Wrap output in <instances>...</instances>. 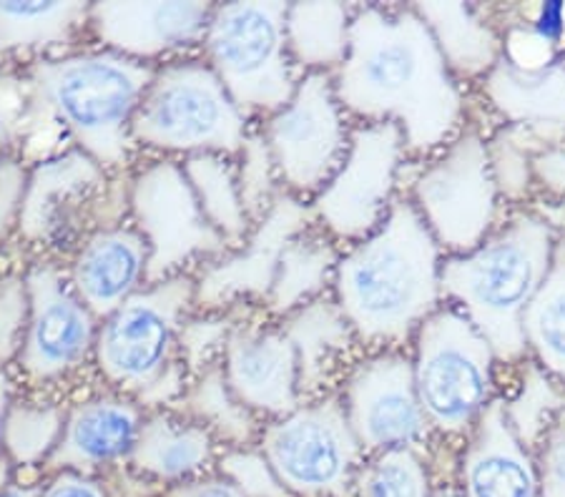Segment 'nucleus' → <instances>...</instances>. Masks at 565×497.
Returning <instances> with one entry per match:
<instances>
[{"mask_svg":"<svg viewBox=\"0 0 565 497\" xmlns=\"http://www.w3.org/2000/svg\"><path fill=\"white\" fill-rule=\"evenodd\" d=\"M490 169H493L495 186L508 209L527 206L533 202V171L531 161L535 151L548 147L553 141L565 139V131L535 129V126L500 123L486 136Z\"/></svg>","mask_w":565,"mask_h":497,"instance_id":"34","label":"nucleus"},{"mask_svg":"<svg viewBox=\"0 0 565 497\" xmlns=\"http://www.w3.org/2000/svg\"><path fill=\"white\" fill-rule=\"evenodd\" d=\"M430 29L452 76L480 80L503 58V39L480 3H413Z\"/></svg>","mask_w":565,"mask_h":497,"instance_id":"27","label":"nucleus"},{"mask_svg":"<svg viewBox=\"0 0 565 497\" xmlns=\"http://www.w3.org/2000/svg\"><path fill=\"white\" fill-rule=\"evenodd\" d=\"M151 251L131 222L90 231L66 261L73 292L98 320L149 284Z\"/></svg>","mask_w":565,"mask_h":497,"instance_id":"21","label":"nucleus"},{"mask_svg":"<svg viewBox=\"0 0 565 497\" xmlns=\"http://www.w3.org/2000/svg\"><path fill=\"white\" fill-rule=\"evenodd\" d=\"M143 420L146 410L134 397L104 387L98 379L86 390L78 387L68 397L63 435L43 477L63 469L108 477L129 467Z\"/></svg>","mask_w":565,"mask_h":497,"instance_id":"18","label":"nucleus"},{"mask_svg":"<svg viewBox=\"0 0 565 497\" xmlns=\"http://www.w3.org/2000/svg\"><path fill=\"white\" fill-rule=\"evenodd\" d=\"M13 477H15V467L8 463V460H3V463H0V487H6Z\"/></svg>","mask_w":565,"mask_h":497,"instance_id":"48","label":"nucleus"},{"mask_svg":"<svg viewBox=\"0 0 565 497\" xmlns=\"http://www.w3.org/2000/svg\"><path fill=\"white\" fill-rule=\"evenodd\" d=\"M257 447L291 497H354V480L367 457L340 392L305 400L267 420Z\"/></svg>","mask_w":565,"mask_h":497,"instance_id":"12","label":"nucleus"},{"mask_svg":"<svg viewBox=\"0 0 565 497\" xmlns=\"http://www.w3.org/2000/svg\"><path fill=\"white\" fill-rule=\"evenodd\" d=\"M29 329V287L23 267L0 269V372L13 369Z\"/></svg>","mask_w":565,"mask_h":497,"instance_id":"39","label":"nucleus"},{"mask_svg":"<svg viewBox=\"0 0 565 497\" xmlns=\"http://www.w3.org/2000/svg\"><path fill=\"white\" fill-rule=\"evenodd\" d=\"M337 392L367 457L403 447L433 450L409 349L362 352Z\"/></svg>","mask_w":565,"mask_h":497,"instance_id":"16","label":"nucleus"},{"mask_svg":"<svg viewBox=\"0 0 565 497\" xmlns=\"http://www.w3.org/2000/svg\"><path fill=\"white\" fill-rule=\"evenodd\" d=\"M216 473L226 477L244 497H291L257 445L222 450Z\"/></svg>","mask_w":565,"mask_h":497,"instance_id":"40","label":"nucleus"},{"mask_svg":"<svg viewBox=\"0 0 565 497\" xmlns=\"http://www.w3.org/2000/svg\"><path fill=\"white\" fill-rule=\"evenodd\" d=\"M354 6L358 3H289L287 45L297 71L334 74L348 58Z\"/></svg>","mask_w":565,"mask_h":497,"instance_id":"30","label":"nucleus"},{"mask_svg":"<svg viewBox=\"0 0 565 497\" xmlns=\"http://www.w3.org/2000/svg\"><path fill=\"white\" fill-rule=\"evenodd\" d=\"M3 259H6V255H0V269H3Z\"/></svg>","mask_w":565,"mask_h":497,"instance_id":"50","label":"nucleus"},{"mask_svg":"<svg viewBox=\"0 0 565 497\" xmlns=\"http://www.w3.org/2000/svg\"><path fill=\"white\" fill-rule=\"evenodd\" d=\"M234 164L244 209L252 216V222H257L271 209L277 196L285 192L275 156H271L267 141H264L259 126H254L249 131L242 151L234 156Z\"/></svg>","mask_w":565,"mask_h":497,"instance_id":"38","label":"nucleus"},{"mask_svg":"<svg viewBox=\"0 0 565 497\" xmlns=\"http://www.w3.org/2000/svg\"><path fill=\"white\" fill-rule=\"evenodd\" d=\"M315 226L312 206L287 192L252 224L242 244L226 249L194 274L196 310L232 312L262 306L275 284L281 255L289 241Z\"/></svg>","mask_w":565,"mask_h":497,"instance_id":"17","label":"nucleus"},{"mask_svg":"<svg viewBox=\"0 0 565 497\" xmlns=\"http://www.w3.org/2000/svg\"><path fill=\"white\" fill-rule=\"evenodd\" d=\"M277 322L295 347L302 402L340 390L362 347L334 296H319Z\"/></svg>","mask_w":565,"mask_h":497,"instance_id":"23","label":"nucleus"},{"mask_svg":"<svg viewBox=\"0 0 565 497\" xmlns=\"http://www.w3.org/2000/svg\"><path fill=\"white\" fill-rule=\"evenodd\" d=\"M430 450L403 447L364 457L354 497H433Z\"/></svg>","mask_w":565,"mask_h":497,"instance_id":"36","label":"nucleus"},{"mask_svg":"<svg viewBox=\"0 0 565 497\" xmlns=\"http://www.w3.org/2000/svg\"><path fill=\"white\" fill-rule=\"evenodd\" d=\"M29 287V329L13 375L23 392L71 397L94 375V352L102 320L81 302L66 264L53 259L23 261Z\"/></svg>","mask_w":565,"mask_h":497,"instance_id":"11","label":"nucleus"},{"mask_svg":"<svg viewBox=\"0 0 565 497\" xmlns=\"http://www.w3.org/2000/svg\"><path fill=\"white\" fill-rule=\"evenodd\" d=\"M41 497H114L106 477L84 473H53L45 475Z\"/></svg>","mask_w":565,"mask_h":497,"instance_id":"44","label":"nucleus"},{"mask_svg":"<svg viewBox=\"0 0 565 497\" xmlns=\"http://www.w3.org/2000/svg\"><path fill=\"white\" fill-rule=\"evenodd\" d=\"M184 174L191 184L199 206L214 231L226 241V247H236L252 231V216L244 209L239 181H236V164L230 156L204 153L181 161Z\"/></svg>","mask_w":565,"mask_h":497,"instance_id":"33","label":"nucleus"},{"mask_svg":"<svg viewBox=\"0 0 565 497\" xmlns=\"http://www.w3.org/2000/svg\"><path fill=\"white\" fill-rule=\"evenodd\" d=\"M194 310V277L146 284L98 324L94 377L134 397L146 412L177 410L191 382L179 357V334Z\"/></svg>","mask_w":565,"mask_h":497,"instance_id":"5","label":"nucleus"},{"mask_svg":"<svg viewBox=\"0 0 565 497\" xmlns=\"http://www.w3.org/2000/svg\"><path fill=\"white\" fill-rule=\"evenodd\" d=\"M153 71L98 45L21 68L25 94L18 143L21 159L33 166L78 149L108 174L131 171L141 161L134 143V119Z\"/></svg>","mask_w":565,"mask_h":497,"instance_id":"2","label":"nucleus"},{"mask_svg":"<svg viewBox=\"0 0 565 497\" xmlns=\"http://www.w3.org/2000/svg\"><path fill=\"white\" fill-rule=\"evenodd\" d=\"M433 497H462V493L458 490V485H437Z\"/></svg>","mask_w":565,"mask_h":497,"instance_id":"49","label":"nucleus"},{"mask_svg":"<svg viewBox=\"0 0 565 497\" xmlns=\"http://www.w3.org/2000/svg\"><path fill=\"white\" fill-rule=\"evenodd\" d=\"M407 164L395 123H354L340 169L309 202L315 224L342 249L367 239L403 196Z\"/></svg>","mask_w":565,"mask_h":497,"instance_id":"13","label":"nucleus"},{"mask_svg":"<svg viewBox=\"0 0 565 497\" xmlns=\"http://www.w3.org/2000/svg\"><path fill=\"white\" fill-rule=\"evenodd\" d=\"M480 96L503 123L565 131V56L537 71L500 58L480 80Z\"/></svg>","mask_w":565,"mask_h":497,"instance_id":"26","label":"nucleus"},{"mask_svg":"<svg viewBox=\"0 0 565 497\" xmlns=\"http://www.w3.org/2000/svg\"><path fill=\"white\" fill-rule=\"evenodd\" d=\"M68 397L18 392L6 424V457L18 469H45L66 424Z\"/></svg>","mask_w":565,"mask_h":497,"instance_id":"32","label":"nucleus"},{"mask_svg":"<svg viewBox=\"0 0 565 497\" xmlns=\"http://www.w3.org/2000/svg\"><path fill=\"white\" fill-rule=\"evenodd\" d=\"M161 497H244L236 487L218 473H209L196 480H189L184 485L169 487Z\"/></svg>","mask_w":565,"mask_h":497,"instance_id":"45","label":"nucleus"},{"mask_svg":"<svg viewBox=\"0 0 565 497\" xmlns=\"http://www.w3.org/2000/svg\"><path fill=\"white\" fill-rule=\"evenodd\" d=\"M289 3H214L199 56L252 123L269 119L302 80L287 45Z\"/></svg>","mask_w":565,"mask_h":497,"instance_id":"9","label":"nucleus"},{"mask_svg":"<svg viewBox=\"0 0 565 497\" xmlns=\"http://www.w3.org/2000/svg\"><path fill=\"white\" fill-rule=\"evenodd\" d=\"M254 126L202 56H189L153 71L134 119V143L153 159H234Z\"/></svg>","mask_w":565,"mask_h":497,"instance_id":"7","label":"nucleus"},{"mask_svg":"<svg viewBox=\"0 0 565 497\" xmlns=\"http://www.w3.org/2000/svg\"><path fill=\"white\" fill-rule=\"evenodd\" d=\"M45 480V477H43ZM43 480H33V483H23L13 477L6 487H0V497H41L43 493Z\"/></svg>","mask_w":565,"mask_h":497,"instance_id":"47","label":"nucleus"},{"mask_svg":"<svg viewBox=\"0 0 565 497\" xmlns=\"http://www.w3.org/2000/svg\"><path fill=\"white\" fill-rule=\"evenodd\" d=\"M340 257V244L327 237L317 224L309 226L307 231L289 241L285 255H281L275 284H271L259 310L271 320H281V316L297 312L299 306L332 294Z\"/></svg>","mask_w":565,"mask_h":497,"instance_id":"28","label":"nucleus"},{"mask_svg":"<svg viewBox=\"0 0 565 497\" xmlns=\"http://www.w3.org/2000/svg\"><path fill=\"white\" fill-rule=\"evenodd\" d=\"M403 194L420 212L445 257L478 249L508 214L490 169L488 139L478 126H465L435 156L409 161Z\"/></svg>","mask_w":565,"mask_h":497,"instance_id":"10","label":"nucleus"},{"mask_svg":"<svg viewBox=\"0 0 565 497\" xmlns=\"http://www.w3.org/2000/svg\"><path fill=\"white\" fill-rule=\"evenodd\" d=\"M29 174L31 164H25L18 153L0 156V255H8L15 241Z\"/></svg>","mask_w":565,"mask_h":497,"instance_id":"41","label":"nucleus"},{"mask_svg":"<svg viewBox=\"0 0 565 497\" xmlns=\"http://www.w3.org/2000/svg\"><path fill=\"white\" fill-rule=\"evenodd\" d=\"M558 241L561 234L541 214L518 206L478 249L443 259V302L476 324L500 367L527 357L523 316L551 274Z\"/></svg>","mask_w":565,"mask_h":497,"instance_id":"4","label":"nucleus"},{"mask_svg":"<svg viewBox=\"0 0 565 497\" xmlns=\"http://www.w3.org/2000/svg\"><path fill=\"white\" fill-rule=\"evenodd\" d=\"M533 186L543 198L565 202V139L553 141L541 151H535L531 161Z\"/></svg>","mask_w":565,"mask_h":497,"instance_id":"43","label":"nucleus"},{"mask_svg":"<svg viewBox=\"0 0 565 497\" xmlns=\"http://www.w3.org/2000/svg\"><path fill=\"white\" fill-rule=\"evenodd\" d=\"M177 412L212 432L222 450L257 445L264 428V420L234 395L222 365L191 377L189 390L184 400L179 402Z\"/></svg>","mask_w":565,"mask_h":497,"instance_id":"31","label":"nucleus"},{"mask_svg":"<svg viewBox=\"0 0 565 497\" xmlns=\"http://www.w3.org/2000/svg\"><path fill=\"white\" fill-rule=\"evenodd\" d=\"M239 312L242 310H194L186 316L184 327H181L179 334V357L191 377L222 365L224 349L230 345Z\"/></svg>","mask_w":565,"mask_h":497,"instance_id":"37","label":"nucleus"},{"mask_svg":"<svg viewBox=\"0 0 565 497\" xmlns=\"http://www.w3.org/2000/svg\"><path fill=\"white\" fill-rule=\"evenodd\" d=\"M222 369L234 395L264 422L302 404L295 347L279 322L259 306H244L239 312Z\"/></svg>","mask_w":565,"mask_h":497,"instance_id":"20","label":"nucleus"},{"mask_svg":"<svg viewBox=\"0 0 565 497\" xmlns=\"http://www.w3.org/2000/svg\"><path fill=\"white\" fill-rule=\"evenodd\" d=\"M222 445L202 424L177 410L146 412L129 469L161 493L216 473Z\"/></svg>","mask_w":565,"mask_h":497,"instance_id":"25","label":"nucleus"},{"mask_svg":"<svg viewBox=\"0 0 565 497\" xmlns=\"http://www.w3.org/2000/svg\"><path fill=\"white\" fill-rule=\"evenodd\" d=\"M498 397L503 402L508 424L533 455L545 432L565 412V382L543 369L533 357L498 369Z\"/></svg>","mask_w":565,"mask_h":497,"instance_id":"29","label":"nucleus"},{"mask_svg":"<svg viewBox=\"0 0 565 497\" xmlns=\"http://www.w3.org/2000/svg\"><path fill=\"white\" fill-rule=\"evenodd\" d=\"M462 497H543L535 455L523 447L495 397L455 460Z\"/></svg>","mask_w":565,"mask_h":497,"instance_id":"22","label":"nucleus"},{"mask_svg":"<svg viewBox=\"0 0 565 497\" xmlns=\"http://www.w3.org/2000/svg\"><path fill=\"white\" fill-rule=\"evenodd\" d=\"M131 171L108 174L78 149L33 164L11 247L15 264L31 259L66 264L90 231L129 222Z\"/></svg>","mask_w":565,"mask_h":497,"instance_id":"6","label":"nucleus"},{"mask_svg":"<svg viewBox=\"0 0 565 497\" xmlns=\"http://www.w3.org/2000/svg\"><path fill=\"white\" fill-rule=\"evenodd\" d=\"M18 392H21V387H18L13 369H3V372H0V463L8 460L6 457V424H8V414H11V407L15 402Z\"/></svg>","mask_w":565,"mask_h":497,"instance_id":"46","label":"nucleus"},{"mask_svg":"<svg viewBox=\"0 0 565 497\" xmlns=\"http://www.w3.org/2000/svg\"><path fill=\"white\" fill-rule=\"evenodd\" d=\"M332 84L352 123H395L409 161L435 156L468 126V94L415 6H354L350 51Z\"/></svg>","mask_w":565,"mask_h":497,"instance_id":"1","label":"nucleus"},{"mask_svg":"<svg viewBox=\"0 0 565 497\" xmlns=\"http://www.w3.org/2000/svg\"><path fill=\"white\" fill-rule=\"evenodd\" d=\"M214 3H90L88 43L159 68L199 56Z\"/></svg>","mask_w":565,"mask_h":497,"instance_id":"19","label":"nucleus"},{"mask_svg":"<svg viewBox=\"0 0 565 497\" xmlns=\"http://www.w3.org/2000/svg\"><path fill=\"white\" fill-rule=\"evenodd\" d=\"M443 249L403 194L367 239L342 249L332 296L362 352L409 349L443 302Z\"/></svg>","mask_w":565,"mask_h":497,"instance_id":"3","label":"nucleus"},{"mask_svg":"<svg viewBox=\"0 0 565 497\" xmlns=\"http://www.w3.org/2000/svg\"><path fill=\"white\" fill-rule=\"evenodd\" d=\"M527 357L565 382V237L555 247L551 274L523 316Z\"/></svg>","mask_w":565,"mask_h":497,"instance_id":"35","label":"nucleus"},{"mask_svg":"<svg viewBox=\"0 0 565 497\" xmlns=\"http://www.w3.org/2000/svg\"><path fill=\"white\" fill-rule=\"evenodd\" d=\"M90 3L0 0V71L25 68L88 43Z\"/></svg>","mask_w":565,"mask_h":497,"instance_id":"24","label":"nucleus"},{"mask_svg":"<svg viewBox=\"0 0 565 497\" xmlns=\"http://www.w3.org/2000/svg\"><path fill=\"white\" fill-rule=\"evenodd\" d=\"M129 222L149 244V282L194 277L230 249L206 222L184 166L177 159L141 156L134 166Z\"/></svg>","mask_w":565,"mask_h":497,"instance_id":"14","label":"nucleus"},{"mask_svg":"<svg viewBox=\"0 0 565 497\" xmlns=\"http://www.w3.org/2000/svg\"><path fill=\"white\" fill-rule=\"evenodd\" d=\"M287 194L312 202L344 161L354 123L330 74H307L295 96L257 123Z\"/></svg>","mask_w":565,"mask_h":497,"instance_id":"15","label":"nucleus"},{"mask_svg":"<svg viewBox=\"0 0 565 497\" xmlns=\"http://www.w3.org/2000/svg\"><path fill=\"white\" fill-rule=\"evenodd\" d=\"M543 497H565V412L545 432L535 452Z\"/></svg>","mask_w":565,"mask_h":497,"instance_id":"42","label":"nucleus"},{"mask_svg":"<svg viewBox=\"0 0 565 497\" xmlns=\"http://www.w3.org/2000/svg\"><path fill=\"white\" fill-rule=\"evenodd\" d=\"M409 357L435 445L460 452L480 414L498 397L500 365L493 347L458 306L443 304L415 332Z\"/></svg>","mask_w":565,"mask_h":497,"instance_id":"8","label":"nucleus"}]
</instances>
